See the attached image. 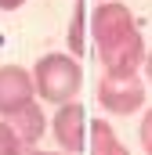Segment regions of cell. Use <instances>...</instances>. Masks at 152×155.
<instances>
[{"label":"cell","instance_id":"cell-1","mask_svg":"<svg viewBox=\"0 0 152 155\" xmlns=\"http://www.w3.org/2000/svg\"><path fill=\"white\" fill-rule=\"evenodd\" d=\"M33 83H36V97L47 105H65L80 94L83 69L76 61V54H43L33 65Z\"/></svg>","mask_w":152,"mask_h":155},{"label":"cell","instance_id":"cell-2","mask_svg":"<svg viewBox=\"0 0 152 155\" xmlns=\"http://www.w3.org/2000/svg\"><path fill=\"white\" fill-rule=\"evenodd\" d=\"M145 94H149V87L138 76H105L102 72V79H98V105L109 116H134L145 105Z\"/></svg>","mask_w":152,"mask_h":155},{"label":"cell","instance_id":"cell-3","mask_svg":"<svg viewBox=\"0 0 152 155\" xmlns=\"http://www.w3.org/2000/svg\"><path fill=\"white\" fill-rule=\"evenodd\" d=\"M87 29L94 36V47L102 51V47L116 43V40H123L127 33H134L138 25H134V15H130L127 4H119V0H98V7L87 15Z\"/></svg>","mask_w":152,"mask_h":155},{"label":"cell","instance_id":"cell-4","mask_svg":"<svg viewBox=\"0 0 152 155\" xmlns=\"http://www.w3.org/2000/svg\"><path fill=\"white\" fill-rule=\"evenodd\" d=\"M145 36L134 29V33H127L123 40H116L109 47H102L98 51V61H102V72L105 76H138V69H141V61H145Z\"/></svg>","mask_w":152,"mask_h":155},{"label":"cell","instance_id":"cell-5","mask_svg":"<svg viewBox=\"0 0 152 155\" xmlns=\"http://www.w3.org/2000/svg\"><path fill=\"white\" fill-rule=\"evenodd\" d=\"M87 130H91V123H87V112H83V105L80 101H65V105H58V112L51 119V134H54V141H58V148L62 152H83L87 148Z\"/></svg>","mask_w":152,"mask_h":155},{"label":"cell","instance_id":"cell-6","mask_svg":"<svg viewBox=\"0 0 152 155\" xmlns=\"http://www.w3.org/2000/svg\"><path fill=\"white\" fill-rule=\"evenodd\" d=\"M36 97L33 72L22 65H0V116H11L15 108L29 105Z\"/></svg>","mask_w":152,"mask_h":155},{"label":"cell","instance_id":"cell-7","mask_svg":"<svg viewBox=\"0 0 152 155\" xmlns=\"http://www.w3.org/2000/svg\"><path fill=\"white\" fill-rule=\"evenodd\" d=\"M11 123V130H15V137L26 144V148H33L40 144V137H43V130H47V112L36 105V97L29 101V105H22V108H15L11 116H4Z\"/></svg>","mask_w":152,"mask_h":155},{"label":"cell","instance_id":"cell-8","mask_svg":"<svg viewBox=\"0 0 152 155\" xmlns=\"http://www.w3.org/2000/svg\"><path fill=\"white\" fill-rule=\"evenodd\" d=\"M87 152L91 155H130L123 144H119L116 130L105 123V119H94V123H91V130H87Z\"/></svg>","mask_w":152,"mask_h":155},{"label":"cell","instance_id":"cell-9","mask_svg":"<svg viewBox=\"0 0 152 155\" xmlns=\"http://www.w3.org/2000/svg\"><path fill=\"white\" fill-rule=\"evenodd\" d=\"M87 4L83 0H76L73 4V18H69V33H65V40H69V54H76V58H83V51H87Z\"/></svg>","mask_w":152,"mask_h":155},{"label":"cell","instance_id":"cell-10","mask_svg":"<svg viewBox=\"0 0 152 155\" xmlns=\"http://www.w3.org/2000/svg\"><path fill=\"white\" fill-rule=\"evenodd\" d=\"M22 141L15 137V130H11V123L7 119H0V155H22Z\"/></svg>","mask_w":152,"mask_h":155},{"label":"cell","instance_id":"cell-11","mask_svg":"<svg viewBox=\"0 0 152 155\" xmlns=\"http://www.w3.org/2000/svg\"><path fill=\"white\" fill-rule=\"evenodd\" d=\"M138 137H141V148H145V155H152V108L141 116V130H138Z\"/></svg>","mask_w":152,"mask_h":155},{"label":"cell","instance_id":"cell-12","mask_svg":"<svg viewBox=\"0 0 152 155\" xmlns=\"http://www.w3.org/2000/svg\"><path fill=\"white\" fill-rule=\"evenodd\" d=\"M141 69H145V83L152 87V51H145V61H141Z\"/></svg>","mask_w":152,"mask_h":155},{"label":"cell","instance_id":"cell-13","mask_svg":"<svg viewBox=\"0 0 152 155\" xmlns=\"http://www.w3.org/2000/svg\"><path fill=\"white\" fill-rule=\"evenodd\" d=\"M22 155H69V152H62V148L58 152H40L36 144H33V148H22Z\"/></svg>","mask_w":152,"mask_h":155},{"label":"cell","instance_id":"cell-14","mask_svg":"<svg viewBox=\"0 0 152 155\" xmlns=\"http://www.w3.org/2000/svg\"><path fill=\"white\" fill-rule=\"evenodd\" d=\"M26 0H0V11H18Z\"/></svg>","mask_w":152,"mask_h":155}]
</instances>
